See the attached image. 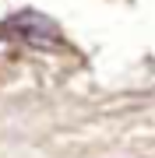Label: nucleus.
<instances>
[{"label": "nucleus", "mask_w": 155, "mask_h": 158, "mask_svg": "<svg viewBox=\"0 0 155 158\" xmlns=\"http://www.w3.org/2000/svg\"><path fill=\"white\" fill-rule=\"evenodd\" d=\"M4 28H7V35L21 39L25 46H32V49H50V53L63 49V35H60V28L53 25V18L39 14V11H18L14 18H7Z\"/></svg>", "instance_id": "obj_1"}]
</instances>
